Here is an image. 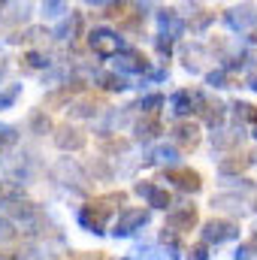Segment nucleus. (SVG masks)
I'll list each match as a JSON object with an SVG mask.
<instances>
[{
  "label": "nucleus",
  "mask_w": 257,
  "mask_h": 260,
  "mask_svg": "<svg viewBox=\"0 0 257 260\" xmlns=\"http://www.w3.org/2000/svg\"><path fill=\"white\" fill-rule=\"evenodd\" d=\"M115 200V194L109 197H100V200H94V203H88V206H82L79 209V227L82 230H88V233H94V236H103L106 233V227H109V218H112V209H109V203Z\"/></svg>",
  "instance_id": "nucleus-1"
},
{
  "label": "nucleus",
  "mask_w": 257,
  "mask_h": 260,
  "mask_svg": "<svg viewBox=\"0 0 257 260\" xmlns=\"http://www.w3.org/2000/svg\"><path fill=\"white\" fill-rule=\"evenodd\" d=\"M148 224H151V209L127 206V209H121V212L115 215L109 233H112L115 239H127V236H133V233H139L142 227H148Z\"/></svg>",
  "instance_id": "nucleus-2"
},
{
  "label": "nucleus",
  "mask_w": 257,
  "mask_h": 260,
  "mask_svg": "<svg viewBox=\"0 0 257 260\" xmlns=\"http://www.w3.org/2000/svg\"><path fill=\"white\" fill-rule=\"evenodd\" d=\"M88 46H91V52L97 55V58H115L121 49H127L124 46V37L118 34V30H112V27H106V24H100V27H91L88 30Z\"/></svg>",
  "instance_id": "nucleus-3"
},
{
  "label": "nucleus",
  "mask_w": 257,
  "mask_h": 260,
  "mask_svg": "<svg viewBox=\"0 0 257 260\" xmlns=\"http://www.w3.org/2000/svg\"><path fill=\"white\" fill-rule=\"evenodd\" d=\"M200 236H203V245L206 248L209 245H224V242L239 239V224L236 221H227V218H212V221L203 224Z\"/></svg>",
  "instance_id": "nucleus-4"
},
{
  "label": "nucleus",
  "mask_w": 257,
  "mask_h": 260,
  "mask_svg": "<svg viewBox=\"0 0 257 260\" xmlns=\"http://www.w3.org/2000/svg\"><path fill=\"white\" fill-rule=\"evenodd\" d=\"M112 64H115V73L118 76H145L148 70H151V61H145V55L142 52H136V49H121L115 58H112Z\"/></svg>",
  "instance_id": "nucleus-5"
},
{
  "label": "nucleus",
  "mask_w": 257,
  "mask_h": 260,
  "mask_svg": "<svg viewBox=\"0 0 257 260\" xmlns=\"http://www.w3.org/2000/svg\"><path fill=\"white\" fill-rule=\"evenodd\" d=\"M0 206H3V215L12 221V218H18V221H24V224H30L34 218H37V206L27 200V197L21 194V191H12V194H6L0 200Z\"/></svg>",
  "instance_id": "nucleus-6"
},
{
  "label": "nucleus",
  "mask_w": 257,
  "mask_h": 260,
  "mask_svg": "<svg viewBox=\"0 0 257 260\" xmlns=\"http://www.w3.org/2000/svg\"><path fill=\"white\" fill-rule=\"evenodd\" d=\"M203 100H206V94L203 91H176L173 97H170V112L176 115V118H188L191 112H200V106H203Z\"/></svg>",
  "instance_id": "nucleus-7"
},
{
  "label": "nucleus",
  "mask_w": 257,
  "mask_h": 260,
  "mask_svg": "<svg viewBox=\"0 0 257 260\" xmlns=\"http://www.w3.org/2000/svg\"><path fill=\"white\" fill-rule=\"evenodd\" d=\"M133 194L142 197L148 209H164V212H167V209L173 206L170 191H167V188H160V185H154V182H136V185H133Z\"/></svg>",
  "instance_id": "nucleus-8"
},
{
  "label": "nucleus",
  "mask_w": 257,
  "mask_h": 260,
  "mask_svg": "<svg viewBox=\"0 0 257 260\" xmlns=\"http://www.w3.org/2000/svg\"><path fill=\"white\" fill-rule=\"evenodd\" d=\"M224 24L230 27V30H239V34H245V30H251L257 24V9L251 3H242V6H230L227 12H224Z\"/></svg>",
  "instance_id": "nucleus-9"
},
{
  "label": "nucleus",
  "mask_w": 257,
  "mask_h": 260,
  "mask_svg": "<svg viewBox=\"0 0 257 260\" xmlns=\"http://www.w3.org/2000/svg\"><path fill=\"white\" fill-rule=\"evenodd\" d=\"M167 182H170L173 188L185 191V194H200V188H203V179H200V173H194V170H188V167L167 170Z\"/></svg>",
  "instance_id": "nucleus-10"
},
{
  "label": "nucleus",
  "mask_w": 257,
  "mask_h": 260,
  "mask_svg": "<svg viewBox=\"0 0 257 260\" xmlns=\"http://www.w3.org/2000/svg\"><path fill=\"white\" fill-rule=\"evenodd\" d=\"M157 24H160V37H167V40H179L188 30V21L176 9H157Z\"/></svg>",
  "instance_id": "nucleus-11"
},
{
  "label": "nucleus",
  "mask_w": 257,
  "mask_h": 260,
  "mask_svg": "<svg viewBox=\"0 0 257 260\" xmlns=\"http://www.w3.org/2000/svg\"><path fill=\"white\" fill-rule=\"evenodd\" d=\"M197 209L194 206H179V209H170L167 212V230L173 233H185V230H194L197 227Z\"/></svg>",
  "instance_id": "nucleus-12"
},
{
  "label": "nucleus",
  "mask_w": 257,
  "mask_h": 260,
  "mask_svg": "<svg viewBox=\"0 0 257 260\" xmlns=\"http://www.w3.org/2000/svg\"><path fill=\"white\" fill-rule=\"evenodd\" d=\"M82 27H85V18H82V12H73V9H70L64 18L55 24L52 37H55V40H61V43H67V40L73 43L76 37H82Z\"/></svg>",
  "instance_id": "nucleus-13"
},
{
  "label": "nucleus",
  "mask_w": 257,
  "mask_h": 260,
  "mask_svg": "<svg viewBox=\"0 0 257 260\" xmlns=\"http://www.w3.org/2000/svg\"><path fill=\"white\" fill-rule=\"evenodd\" d=\"M145 164H157V167H164V170H176V167H182V151H179L176 145H154V148L148 151Z\"/></svg>",
  "instance_id": "nucleus-14"
},
{
  "label": "nucleus",
  "mask_w": 257,
  "mask_h": 260,
  "mask_svg": "<svg viewBox=\"0 0 257 260\" xmlns=\"http://www.w3.org/2000/svg\"><path fill=\"white\" fill-rule=\"evenodd\" d=\"M85 133L79 127H70V124H64V127L55 130V145L61 148V151H82L85 148Z\"/></svg>",
  "instance_id": "nucleus-15"
},
{
  "label": "nucleus",
  "mask_w": 257,
  "mask_h": 260,
  "mask_svg": "<svg viewBox=\"0 0 257 260\" xmlns=\"http://www.w3.org/2000/svg\"><path fill=\"white\" fill-rule=\"evenodd\" d=\"M170 133H173V142L182 145V148H197L200 145V127L194 121H188V118L185 121H176Z\"/></svg>",
  "instance_id": "nucleus-16"
},
{
  "label": "nucleus",
  "mask_w": 257,
  "mask_h": 260,
  "mask_svg": "<svg viewBox=\"0 0 257 260\" xmlns=\"http://www.w3.org/2000/svg\"><path fill=\"white\" fill-rule=\"evenodd\" d=\"M212 206H215V209H230V212H236V215H248V212H251V203L242 200L236 191H224V194L212 197Z\"/></svg>",
  "instance_id": "nucleus-17"
},
{
  "label": "nucleus",
  "mask_w": 257,
  "mask_h": 260,
  "mask_svg": "<svg viewBox=\"0 0 257 260\" xmlns=\"http://www.w3.org/2000/svg\"><path fill=\"white\" fill-rule=\"evenodd\" d=\"M160 133H164V127H160V121H157V118H139V121L133 124V139H136V142H142V145L154 142Z\"/></svg>",
  "instance_id": "nucleus-18"
},
{
  "label": "nucleus",
  "mask_w": 257,
  "mask_h": 260,
  "mask_svg": "<svg viewBox=\"0 0 257 260\" xmlns=\"http://www.w3.org/2000/svg\"><path fill=\"white\" fill-rule=\"evenodd\" d=\"M227 76L230 73H245V70H251V76H254V70H257V52L254 49H245V52H239L236 58H230L227 64L221 67Z\"/></svg>",
  "instance_id": "nucleus-19"
},
{
  "label": "nucleus",
  "mask_w": 257,
  "mask_h": 260,
  "mask_svg": "<svg viewBox=\"0 0 257 260\" xmlns=\"http://www.w3.org/2000/svg\"><path fill=\"white\" fill-rule=\"evenodd\" d=\"M200 115H203V121H206V124H209L212 130H221L224 118H227V106H224V103H212V100H203V106H200Z\"/></svg>",
  "instance_id": "nucleus-20"
},
{
  "label": "nucleus",
  "mask_w": 257,
  "mask_h": 260,
  "mask_svg": "<svg viewBox=\"0 0 257 260\" xmlns=\"http://www.w3.org/2000/svg\"><path fill=\"white\" fill-rule=\"evenodd\" d=\"M94 85H100V88H106V91H127L130 82L124 76H118L115 70H97L94 73Z\"/></svg>",
  "instance_id": "nucleus-21"
},
{
  "label": "nucleus",
  "mask_w": 257,
  "mask_h": 260,
  "mask_svg": "<svg viewBox=\"0 0 257 260\" xmlns=\"http://www.w3.org/2000/svg\"><path fill=\"white\" fill-rule=\"evenodd\" d=\"M242 127H236V130H215L212 133V145L218 148V151H227V148H236L239 142H242Z\"/></svg>",
  "instance_id": "nucleus-22"
},
{
  "label": "nucleus",
  "mask_w": 257,
  "mask_h": 260,
  "mask_svg": "<svg viewBox=\"0 0 257 260\" xmlns=\"http://www.w3.org/2000/svg\"><path fill=\"white\" fill-rule=\"evenodd\" d=\"M67 112H70L73 118H94V115L100 112V106H97L91 97H76L73 103H67Z\"/></svg>",
  "instance_id": "nucleus-23"
},
{
  "label": "nucleus",
  "mask_w": 257,
  "mask_h": 260,
  "mask_svg": "<svg viewBox=\"0 0 257 260\" xmlns=\"http://www.w3.org/2000/svg\"><path fill=\"white\" fill-rule=\"evenodd\" d=\"M27 127L34 136H46V133H52L55 124H52V118H49V112L46 109H34L30 112V118H27Z\"/></svg>",
  "instance_id": "nucleus-24"
},
{
  "label": "nucleus",
  "mask_w": 257,
  "mask_h": 260,
  "mask_svg": "<svg viewBox=\"0 0 257 260\" xmlns=\"http://www.w3.org/2000/svg\"><path fill=\"white\" fill-rule=\"evenodd\" d=\"M21 64L24 70H34V73H46L49 67H52V58L46 55V52H40V49H30V52H24V58H21Z\"/></svg>",
  "instance_id": "nucleus-25"
},
{
  "label": "nucleus",
  "mask_w": 257,
  "mask_h": 260,
  "mask_svg": "<svg viewBox=\"0 0 257 260\" xmlns=\"http://www.w3.org/2000/svg\"><path fill=\"white\" fill-rule=\"evenodd\" d=\"M230 112H233V118H236V127H242V124H257V109L251 103L236 100V103L230 106Z\"/></svg>",
  "instance_id": "nucleus-26"
},
{
  "label": "nucleus",
  "mask_w": 257,
  "mask_h": 260,
  "mask_svg": "<svg viewBox=\"0 0 257 260\" xmlns=\"http://www.w3.org/2000/svg\"><path fill=\"white\" fill-rule=\"evenodd\" d=\"M160 245H164L167 257H173V260H179L185 254V245L179 242V233H173V230H167V227H164V233H160Z\"/></svg>",
  "instance_id": "nucleus-27"
},
{
  "label": "nucleus",
  "mask_w": 257,
  "mask_h": 260,
  "mask_svg": "<svg viewBox=\"0 0 257 260\" xmlns=\"http://www.w3.org/2000/svg\"><path fill=\"white\" fill-rule=\"evenodd\" d=\"M164 103H167V100H164V94H145V97H139V103H136V106H130V109H139L142 115H148V118H151Z\"/></svg>",
  "instance_id": "nucleus-28"
},
{
  "label": "nucleus",
  "mask_w": 257,
  "mask_h": 260,
  "mask_svg": "<svg viewBox=\"0 0 257 260\" xmlns=\"http://www.w3.org/2000/svg\"><path fill=\"white\" fill-rule=\"evenodd\" d=\"M248 167V160H239V157H227V160H221L218 164V173L224 176V179H230V176H236L239 179V173Z\"/></svg>",
  "instance_id": "nucleus-29"
},
{
  "label": "nucleus",
  "mask_w": 257,
  "mask_h": 260,
  "mask_svg": "<svg viewBox=\"0 0 257 260\" xmlns=\"http://www.w3.org/2000/svg\"><path fill=\"white\" fill-rule=\"evenodd\" d=\"M21 91H24V85H6V88H0V112L3 109H12L15 100L21 97Z\"/></svg>",
  "instance_id": "nucleus-30"
},
{
  "label": "nucleus",
  "mask_w": 257,
  "mask_h": 260,
  "mask_svg": "<svg viewBox=\"0 0 257 260\" xmlns=\"http://www.w3.org/2000/svg\"><path fill=\"white\" fill-rule=\"evenodd\" d=\"M67 12H70V6L61 3V0H46V3H43V15H46V18H64Z\"/></svg>",
  "instance_id": "nucleus-31"
},
{
  "label": "nucleus",
  "mask_w": 257,
  "mask_h": 260,
  "mask_svg": "<svg viewBox=\"0 0 257 260\" xmlns=\"http://www.w3.org/2000/svg\"><path fill=\"white\" fill-rule=\"evenodd\" d=\"M15 142H18V127L0 121V148H9V145H15Z\"/></svg>",
  "instance_id": "nucleus-32"
},
{
  "label": "nucleus",
  "mask_w": 257,
  "mask_h": 260,
  "mask_svg": "<svg viewBox=\"0 0 257 260\" xmlns=\"http://www.w3.org/2000/svg\"><path fill=\"white\" fill-rule=\"evenodd\" d=\"M227 82H230V76H227L221 67L206 73V85H209V88H227Z\"/></svg>",
  "instance_id": "nucleus-33"
},
{
  "label": "nucleus",
  "mask_w": 257,
  "mask_h": 260,
  "mask_svg": "<svg viewBox=\"0 0 257 260\" xmlns=\"http://www.w3.org/2000/svg\"><path fill=\"white\" fill-rule=\"evenodd\" d=\"M212 21H215V12H206V9H200V12H197V21L191 24V30H194V34H206Z\"/></svg>",
  "instance_id": "nucleus-34"
},
{
  "label": "nucleus",
  "mask_w": 257,
  "mask_h": 260,
  "mask_svg": "<svg viewBox=\"0 0 257 260\" xmlns=\"http://www.w3.org/2000/svg\"><path fill=\"white\" fill-rule=\"evenodd\" d=\"M236 260H251V257H257V236L254 239H248V242H242L239 248H236V254H233Z\"/></svg>",
  "instance_id": "nucleus-35"
},
{
  "label": "nucleus",
  "mask_w": 257,
  "mask_h": 260,
  "mask_svg": "<svg viewBox=\"0 0 257 260\" xmlns=\"http://www.w3.org/2000/svg\"><path fill=\"white\" fill-rule=\"evenodd\" d=\"M15 239V224L0 212V242H12Z\"/></svg>",
  "instance_id": "nucleus-36"
},
{
  "label": "nucleus",
  "mask_w": 257,
  "mask_h": 260,
  "mask_svg": "<svg viewBox=\"0 0 257 260\" xmlns=\"http://www.w3.org/2000/svg\"><path fill=\"white\" fill-rule=\"evenodd\" d=\"M200 55H203V49H200V46H194V49L185 52V70H188V73H200V61H197Z\"/></svg>",
  "instance_id": "nucleus-37"
},
{
  "label": "nucleus",
  "mask_w": 257,
  "mask_h": 260,
  "mask_svg": "<svg viewBox=\"0 0 257 260\" xmlns=\"http://www.w3.org/2000/svg\"><path fill=\"white\" fill-rule=\"evenodd\" d=\"M154 49H157L160 58H170V55H173V40H167V37L157 34V37H154Z\"/></svg>",
  "instance_id": "nucleus-38"
},
{
  "label": "nucleus",
  "mask_w": 257,
  "mask_h": 260,
  "mask_svg": "<svg viewBox=\"0 0 257 260\" xmlns=\"http://www.w3.org/2000/svg\"><path fill=\"white\" fill-rule=\"evenodd\" d=\"M185 260H209V248L206 245H194L191 251H185Z\"/></svg>",
  "instance_id": "nucleus-39"
},
{
  "label": "nucleus",
  "mask_w": 257,
  "mask_h": 260,
  "mask_svg": "<svg viewBox=\"0 0 257 260\" xmlns=\"http://www.w3.org/2000/svg\"><path fill=\"white\" fill-rule=\"evenodd\" d=\"M145 76H148L145 82H164V79H167L170 73H167V70H154V73H145Z\"/></svg>",
  "instance_id": "nucleus-40"
},
{
  "label": "nucleus",
  "mask_w": 257,
  "mask_h": 260,
  "mask_svg": "<svg viewBox=\"0 0 257 260\" xmlns=\"http://www.w3.org/2000/svg\"><path fill=\"white\" fill-rule=\"evenodd\" d=\"M248 88H251V91H254V94H257V73H254V76H251V79H248Z\"/></svg>",
  "instance_id": "nucleus-41"
},
{
  "label": "nucleus",
  "mask_w": 257,
  "mask_h": 260,
  "mask_svg": "<svg viewBox=\"0 0 257 260\" xmlns=\"http://www.w3.org/2000/svg\"><path fill=\"white\" fill-rule=\"evenodd\" d=\"M0 260H21V254H0Z\"/></svg>",
  "instance_id": "nucleus-42"
},
{
  "label": "nucleus",
  "mask_w": 257,
  "mask_h": 260,
  "mask_svg": "<svg viewBox=\"0 0 257 260\" xmlns=\"http://www.w3.org/2000/svg\"><path fill=\"white\" fill-rule=\"evenodd\" d=\"M6 197V182H0V200Z\"/></svg>",
  "instance_id": "nucleus-43"
},
{
  "label": "nucleus",
  "mask_w": 257,
  "mask_h": 260,
  "mask_svg": "<svg viewBox=\"0 0 257 260\" xmlns=\"http://www.w3.org/2000/svg\"><path fill=\"white\" fill-rule=\"evenodd\" d=\"M3 76H6V67L0 64V82H3Z\"/></svg>",
  "instance_id": "nucleus-44"
},
{
  "label": "nucleus",
  "mask_w": 257,
  "mask_h": 260,
  "mask_svg": "<svg viewBox=\"0 0 257 260\" xmlns=\"http://www.w3.org/2000/svg\"><path fill=\"white\" fill-rule=\"evenodd\" d=\"M254 139H257V127H254Z\"/></svg>",
  "instance_id": "nucleus-45"
},
{
  "label": "nucleus",
  "mask_w": 257,
  "mask_h": 260,
  "mask_svg": "<svg viewBox=\"0 0 257 260\" xmlns=\"http://www.w3.org/2000/svg\"><path fill=\"white\" fill-rule=\"evenodd\" d=\"M254 40H257V34H254Z\"/></svg>",
  "instance_id": "nucleus-46"
}]
</instances>
